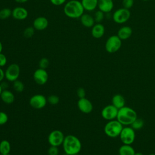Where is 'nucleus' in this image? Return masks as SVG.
Wrapping results in <instances>:
<instances>
[{"instance_id":"37","label":"nucleus","mask_w":155,"mask_h":155,"mask_svg":"<svg viewBox=\"0 0 155 155\" xmlns=\"http://www.w3.org/2000/svg\"><path fill=\"white\" fill-rule=\"evenodd\" d=\"M51 3L54 5L59 6L65 3L67 0H50Z\"/></svg>"},{"instance_id":"16","label":"nucleus","mask_w":155,"mask_h":155,"mask_svg":"<svg viewBox=\"0 0 155 155\" xmlns=\"http://www.w3.org/2000/svg\"><path fill=\"white\" fill-rule=\"evenodd\" d=\"M114 7L113 0H98L97 7L104 13L110 12Z\"/></svg>"},{"instance_id":"40","label":"nucleus","mask_w":155,"mask_h":155,"mask_svg":"<svg viewBox=\"0 0 155 155\" xmlns=\"http://www.w3.org/2000/svg\"><path fill=\"white\" fill-rule=\"evenodd\" d=\"M2 44L0 41V53H2Z\"/></svg>"},{"instance_id":"25","label":"nucleus","mask_w":155,"mask_h":155,"mask_svg":"<svg viewBox=\"0 0 155 155\" xmlns=\"http://www.w3.org/2000/svg\"><path fill=\"white\" fill-rule=\"evenodd\" d=\"M12 10L9 8H4L0 10V19L5 20L12 16Z\"/></svg>"},{"instance_id":"43","label":"nucleus","mask_w":155,"mask_h":155,"mask_svg":"<svg viewBox=\"0 0 155 155\" xmlns=\"http://www.w3.org/2000/svg\"><path fill=\"white\" fill-rule=\"evenodd\" d=\"M148 155H155V154H154V153H151V154H148Z\"/></svg>"},{"instance_id":"11","label":"nucleus","mask_w":155,"mask_h":155,"mask_svg":"<svg viewBox=\"0 0 155 155\" xmlns=\"http://www.w3.org/2000/svg\"><path fill=\"white\" fill-rule=\"evenodd\" d=\"M47 99L42 94H38L33 95L29 101V104L31 107L35 109L43 108L47 104Z\"/></svg>"},{"instance_id":"23","label":"nucleus","mask_w":155,"mask_h":155,"mask_svg":"<svg viewBox=\"0 0 155 155\" xmlns=\"http://www.w3.org/2000/svg\"><path fill=\"white\" fill-rule=\"evenodd\" d=\"M136 151L131 145L123 144L119 148V155H134Z\"/></svg>"},{"instance_id":"32","label":"nucleus","mask_w":155,"mask_h":155,"mask_svg":"<svg viewBox=\"0 0 155 155\" xmlns=\"http://www.w3.org/2000/svg\"><path fill=\"white\" fill-rule=\"evenodd\" d=\"M8 116L5 112L0 111V125L6 124L8 121Z\"/></svg>"},{"instance_id":"6","label":"nucleus","mask_w":155,"mask_h":155,"mask_svg":"<svg viewBox=\"0 0 155 155\" xmlns=\"http://www.w3.org/2000/svg\"><path fill=\"white\" fill-rule=\"evenodd\" d=\"M119 137L123 144L131 145L135 140V130L129 126L123 127L120 133Z\"/></svg>"},{"instance_id":"45","label":"nucleus","mask_w":155,"mask_h":155,"mask_svg":"<svg viewBox=\"0 0 155 155\" xmlns=\"http://www.w3.org/2000/svg\"><path fill=\"white\" fill-rule=\"evenodd\" d=\"M73 155H79V154H73Z\"/></svg>"},{"instance_id":"27","label":"nucleus","mask_w":155,"mask_h":155,"mask_svg":"<svg viewBox=\"0 0 155 155\" xmlns=\"http://www.w3.org/2000/svg\"><path fill=\"white\" fill-rule=\"evenodd\" d=\"M13 82V89L17 91V92H22L24 89V84L19 81V80H16L15 81Z\"/></svg>"},{"instance_id":"14","label":"nucleus","mask_w":155,"mask_h":155,"mask_svg":"<svg viewBox=\"0 0 155 155\" xmlns=\"http://www.w3.org/2000/svg\"><path fill=\"white\" fill-rule=\"evenodd\" d=\"M48 25V19L44 16H39L35 18L33 22V27L36 30L42 31L47 28Z\"/></svg>"},{"instance_id":"30","label":"nucleus","mask_w":155,"mask_h":155,"mask_svg":"<svg viewBox=\"0 0 155 155\" xmlns=\"http://www.w3.org/2000/svg\"><path fill=\"white\" fill-rule=\"evenodd\" d=\"M49 61L47 58H42L40 59L39 62V68H42V69H46L48 65H49Z\"/></svg>"},{"instance_id":"34","label":"nucleus","mask_w":155,"mask_h":155,"mask_svg":"<svg viewBox=\"0 0 155 155\" xmlns=\"http://www.w3.org/2000/svg\"><path fill=\"white\" fill-rule=\"evenodd\" d=\"M59 150L58 147L50 146V147L48 150V155H58Z\"/></svg>"},{"instance_id":"44","label":"nucleus","mask_w":155,"mask_h":155,"mask_svg":"<svg viewBox=\"0 0 155 155\" xmlns=\"http://www.w3.org/2000/svg\"><path fill=\"white\" fill-rule=\"evenodd\" d=\"M0 155H10V154H0Z\"/></svg>"},{"instance_id":"19","label":"nucleus","mask_w":155,"mask_h":155,"mask_svg":"<svg viewBox=\"0 0 155 155\" xmlns=\"http://www.w3.org/2000/svg\"><path fill=\"white\" fill-rule=\"evenodd\" d=\"M132 29L129 26H123L117 31V36L122 41L128 39L132 35Z\"/></svg>"},{"instance_id":"13","label":"nucleus","mask_w":155,"mask_h":155,"mask_svg":"<svg viewBox=\"0 0 155 155\" xmlns=\"http://www.w3.org/2000/svg\"><path fill=\"white\" fill-rule=\"evenodd\" d=\"M78 107L79 110L85 114L90 113L92 111L93 106L90 100L86 97L81 98L78 101Z\"/></svg>"},{"instance_id":"21","label":"nucleus","mask_w":155,"mask_h":155,"mask_svg":"<svg viewBox=\"0 0 155 155\" xmlns=\"http://www.w3.org/2000/svg\"><path fill=\"white\" fill-rule=\"evenodd\" d=\"M112 105H113L117 109H120L125 106V100L124 97L120 94H114L111 99Z\"/></svg>"},{"instance_id":"7","label":"nucleus","mask_w":155,"mask_h":155,"mask_svg":"<svg viewBox=\"0 0 155 155\" xmlns=\"http://www.w3.org/2000/svg\"><path fill=\"white\" fill-rule=\"evenodd\" d=\"M131 13L129 9L120 8L116 10L113 15V21L117 24H123L126 22L130 18Z\"/></svg>"},{"instance_id":"46","label":"nucleus","mask_w":155,"mask_h":155,"mask_svg":"<svg viewBox=\"0 0 155 155\" xmlns=\"http://www.w3.org/2000/svg\"><path fill=\"white\" fill-rule=\"evenodd\" d=\"M143 1H148V0H143Z\"/></svg>"},{"instance_id":"3","label":"nucleus","mask_w":155,"mask_h":155,"mask_svg":"<svg viewBox=\"0 0 155 155\" xmlns=\"http://www.w3.org/2000/svg\"><path fill=\"white\" fill-rule=\"evenodd\" d=\"M137 118V113L134 109L124 106L118 110L116 119L123 126H130Z\"/></svg>"},{"instance_id":"12","label":"nucleus","mask_w":155,"mask_h":155,"mask_svg":"<svg viewBox=\"0 0 155 155\" xmlns=\"http://www.w3.org/2000/svg\"><path fill=\"white\" fill-rule=\"evenodd\" d=\"M48 73L45 69L39 68L36 70L33 73V79L35 82L38 85L45 84L48 80Z\"/></svg>"},{"instance_id":"1","label":"nucleus","mask_w":155,"mask_h":155,"mask_svg":"<svg viewBox=\"0 0 155 155\" xmlns=\"http://www.w3.org/2000/svg\"><path fill=\"white\" fill-rule=\"evenodd\" d=\"M84 8L79 0H70L64 7V13L67 17L72 19L80 18L84 13Z\"/></svg>"},{"instance_id":"35","label":"nucleus","mask_w":155,"mask_h":155,"mask_svg":"<svg viewBox=\"0 0 155 155\" xmlns=\"http://www.w3.org/2000/svg\"><path fill=\"white\" fill-rule=\"evenodd\" d=\"M7 59L5 54L1 53H0V67H2L5 66L7 64Z\"/></svg>"},{"instance_id":"18","label":"nucleus","mask_w":155,"mask_h":155,"mask_svg":"<svg viewBox=\"0 0 155 155\" xmlns=\"http://www.w3.org/2000/svg\"><path fill=\"white\" fill-rule=\"evenodd\" d=\"M80 21L82 25L87 28L92 27L95 23L94 17L88 13H84L80 17Z\"/></svg>"},{"instance_id":"39","label":"nucleus","mask_w":155,"mask_h":155,"mask_svg":"<svg viewBox=\"0 0 155 155\" xmlns=\"http://www.w3.org/2000/svg\"><path fill=\"white\" fill-rule=\"evenodd\" d=\"M16 2H18V3H21V4H22V3H25V2H27L28 0H15Z\"/></svg>"},{"instance_id":"17","label":"nucleus","mask_w":155,"mask_h":155,"mask_svg":"<svg viewBox=\"0 0 155 155\" xmlns=\"http://www.w3.org/2000/svg\"><path fill=\"white\" fill-rule=\"evenodd\" d=\"M91 35L96 39L102 38L105 33V27L101 23H96L91 27Z\"/></svg>"},{"instance_id":"8","label":"nucleus","mask_w":155,"mask_h":155,"mask_svg":"<svg viewBox=\"0 0 155 155\" xmlns=\"http://www.w3.org/2000/svg\"><path fill=\"white\" fill-rule=\"evenodd\" d=\"M20 68L15 63H13L8 66L5 71V78L10 82H14L17 80L19 76Z\"/></svg>"},{"instance_id":"10","label":"nucleus","mask_w":155,"mask_h":155,"mask_svg":"<svg viewBox=\"0 0 155 155\" xmlns=\"http://www.w3.org/2000/svg\"><path fill=\"white\" fill-rule=\"evenodd\" d=\"M118 110L113 105L110 104L103 108L101 111L102 117L107 120H111L116 119L117 117Z\"/></svg>"},{"instance_id":"2","label":"nucleus","mask_w":155,"mask_h":155,"mask_svg":"<svg viewBox=\"0 0 155 155\" xmlns=\"http://www.w3.org/2000/svg\"><path fill=\"white\" fill-rule=\"evenodd\" d=\"M62 146L64 152L68 155L79 154L82 148L80 140L74 135L66 136L64 138Z\"/></svg>"},{"instance_id":"24","label":"nucleus","mask_w":155,"mask_h":155,"mask_svg":"<svg viewBox=\"0 0 155 155\" xmlns=\"http://www.w3.org/2000/svg\"><path fill=\"white\" fill-rule=\"evenodd\" d=\"M11 150L10 142L7 140H3L0 142V154H8Z\"/></svg>"},{"instance_id":"41","label":"nucleus","mask_w":155,"mask_h":155,"mask_svg":"<svg viewBox=\"0 0 155 155\" xmlns=\"http://www.w3.org/2000/svg\"><path fill=\"white\" fill-rule=\"evenodd\" d=\"M134 155H144L142 153H140V152H136Z\"/></svg>"},{"instance_id":"15","label":"nucleus","mask_w":155,"mask_h":155,"mask_svg":"<svg viewBox=\"0 0 155 155\" xmlns=\"http://www.w3.org/2000/svg\"><path fill=\"white\" fill-rule=\"evenodd\" d=\"M28 11L22 7H16L12 10V16L16 20H24L28 16Z\"/></svg>"},{"instance_id":"4","label":"nucleus","mask_w":155,"mask_h":155,"mask_svg":"<svg viewBox=\"0 0 155 155\" xmlns=\"http://www.w3.org/2000/svg\"><path fill=\"white\" fill-rule=\"evenodd\" d=\"M123 127V125L117 119H114L109 120L105 124L104 130L107 136L114 138L119 136Z\"/></svg>"},{"instance_id":"47","label":"nucleus","mask_w":155,"mask_h":155,"mask_svg":"<svg viewBox=\"0 0 155 155\" xmlns=\"http://www.w3.org/2000/svg\"><path fill=\"white\" fill-rule=\"evenodd\" d=\"M64 155H68V154H64Z\"/></svg>"},{"instance_id":"31","label":"nucleus","mask_w":155,"mask_h":155,"mask_svg":"<svg viewBox=\"0 0 155 155\" xmlns=\"http://www.w3.org/2000/svg\"><path fill=\"white\" fill-rule=\"evenodd\" d=\"M47 102L51 105H56L59 102V98L56 95H50L47 98Z\"/></svg>"},{"instance_id":"26","label":"nucleus","mask_w":155,"mask_h":155,"mask_svg":"<svg viewBox=\"0 0 155 155\" xmlns=\"http://www.w3.org/2000/svg\"><path fill=\"white\" fill-rule=\"evenodd\" d=\"M144 125L143 120L140 118H137L130 125V127L133 128L134 130H140Z\"/></svg>"},{"instance_id":"5","label":"nucleus","mask_w":155,"mask_h":155,"mask_svg":"<svg viewBox=\"0 0 155 155\" xmlns=\"http://www.w3.org/2000/svg\"><path fill=\"white\" fill-rule=\"evenodd\" d=\"M122 46V40L117 35L110 36L105 44V48L109 53H114L117 51Z\"/></svg>"},{"instance_id":"22","label":"nucleus","mask_w":155,"mask_h":155,"mask_svg":"<svg viewBox=\"0 0 155 155\" xmlns=\"http://www.w3.org/2000/svg\"><path fill=\"white\" fill-rule=\"evenodd\" d=\"M81 4L85 10L91 12L97 7L98 0H81Z\"/></svg>"},{"instance_id":"38","label":"nucleus","mask_w":155,"mask_h":155,"mask_svg":"<svg viewBox=\"0 0 155 155\" xmlns=\"http://www.w3.org/2000/svg\"><path fill=\"white\" fill-rule=\"evenodd\" d=\"M5 78V71L0 67V82H1Z\"/></svg>"},{"instance_id":"29","label":"nucleus","mask_w":155,"mask_h":155,"mask_svg":"<svg viewBox=\"0 0 155 155\" xmlns=\"http://www.w3.org/2000/svg\"><path fill=\"white\" fill-rule=\"evenodd\" d=\"M104 13L102 12V11L101 10H97V12H96L95 14H94V21L96 22L97 23H100L103 19H104Z\"/></svg>"},{"instance_id":"20","label":"nucleus","mask_w":155,"mask_h":155,"mask_svg":"<svg viewBox=\"0 0 155 155\" xmlns=\"http://www.w3.org/2000/svg\"><path fill=\"white\" fill-rule=\"evenodd\" d=\"M0 97L2 101L6 104H12L15 101V96L13 93L12 91L6 89L2 91Z\"/></svg>"},{"instance_id":"28","label":"nucleus","mask_w":155,"mask_h":155,"mask_svg":"<svg viewBox=\"0 0 155 155\" xmlns=\"http://www.w3.org/2000/svg\"><path fill=\"white\" fill-rule=\"evenodd\" d=\"M35 30V29L33 27H28L25 28V30H24V32H23L24 36L27 38H31L34 35Z\"/></svg>"},{"instance_id":"9","label":"nucleus","mask_w":155,"mask_h":155,"mask_svg":"<svg viewBox=\"0 0 155 155\" xmlns=\"http://www.w3.org/2000/svg\"><path fill=\"white\" fill-rule=\"evenodd\" d=\"M65 136L60 130H53L48 135V142L51 146L59 147L62 145Z\"/></svg>"},{"instance_id":"36","label":"nucleus","mask_w":155,"mask_h":155,"mask_svg":"<svg viewBox=\"0 0 155 155\" xmlns=\"http://www.w3.org/2000/svg\"><path fill=\"white\" fill-rule=\"evenodd\" d=\"M76 93H77V95H78V96L79 99L85 97V91L84 88H83L82 87H80V88H78Z\"/></svg>"},{"instance_id":"42","label":"nucleus","mask_w":155,"mask_h":155,"mask_svg":"<svg viewBox=\"0 0 155 155\" xmlns=\"http://www.w3.org/2000/svg\"><path fill=\"white\" fill-rule=\"evenodd\" d=\"M2 90H2V87H1V84H0V95H1V92H2Z\"/></svg>"},{"instance_id":"33","label":"nucleus","mask_w":155,"mask_h":155,"mask_svg":"<svg viewBox=\"0 0 155 155\" xmlns=\"http://www.w3.org/2000/svg\"><path fill=\"white\" fill-rule=\"evenodd\" d=\"M134 4V0H123L122 5L123 7L127 9H130L133 7Z\"/></svg>"}]
</instances>
